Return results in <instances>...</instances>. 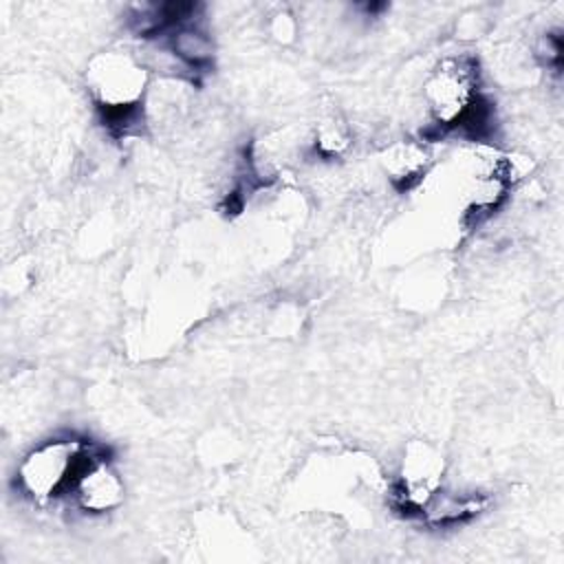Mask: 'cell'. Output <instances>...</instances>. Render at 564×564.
Returning a JSON list of instances; mask_svg holds the SVG:
<instances>
[{
    "instance_id": "6",
    "label": "cell",
    "mask_w": 564,
    "mask_h": 564,
    "mask_svg": "<svg viewBox=\"0 0 564 564\" xmlns=\"http://www.w3.org/2000/svg\"><path fill=\"white\" fill-rule=\"evenodd\" d=\"M172 53L192 68H203L212 59V42L209 37L189 22H183L172 33Z\"/></svg>"
},
{
    "instance_id": "5",
    "label": "cell",
    "mask_w": 564,
    "mask_h": 564,
    "mask_svg": "<svg viewBox=\"0 0 564 564\" xmlns=\"http://www.w3.org/2000/svg\"><path fill=\"white\" fill-rule=\"evenodd\" d=\"M70 494L84 511L106 513L121 505L123 482L110 460L90 449L70 487Z\"/></svg>"
},
{
    "instance_id": "8",
    "label": "cell",
    "mask_w": 564,
    "mask_h": 564,
    "mask_svg": "<svg viewBox=\"0 0 564 564\" xmlns=\"http://www.w3.org/2000/svg\"><path fill=\"white\" fill-rule=\"evenodd\" d=\"M317 145L324 154H337L344 145H346V137L341 134L339 126L335 123H326L319 128V134H317Z\"/></svg>"
},
{
    "instance_id": "2",
    "label": "cell",
    "mask_w": 564,
    "mask_h": 564,
    "mask_svg": "<svg viewBox=\"0 0 564 564\" xmlns=\"http://www.w3.org/2000/svg\"><path fill=\"white\" fill-rule=\"evenodd\" d=\"M425 101L438 128L485 121V112H480L478 73L469 57H449L441 62L425 82Z\"/></svg>"
},
{
    "instance_id": "7",
    "label": "cell",
    "mask_w": 564,
    "mask_h": 564,
    "mask_svg": "<svg viewBox=\"0 0 564 564\" xmlns=\"http://www.w3.org/2000/svg\"><path fill=\"white\" fill-rule=\"evenodd\" d=\"M425 163H427V154L416 143H399L386 156L388 172L392 174L394 181H401V183H410L419 178V174L425 172Z\"/></svg>"
},
{
    "instance_id": "1",
    "label": "cell",
    "mask_w": 564,
    "mask_h": 564,
    "mask_svg": "<svg viewBox=\"0 0 564 564\" xmlns=\"http://www.w3.org/2000/svg\"><path fill=\"white\" fill-rule=\"evenodd\" d=\"M90 447L75 436H55L33 447L18 467L20 489L35 502H48L70 487Z\"/></svg>"
},
{
    "instance_id": "3",
    "label": "cell",
    "mask_w": 564,
    "mask_h": 564,
    "mask_svg": "<svg viewBox=\"0 0 564 564\" xmlns=\"http://www.w3.org/2000/svg\"><path fill=\"white\" fill-rule=\"evenodd\" d=\"M86 86L95 104L106 110V117L119 121L141 106L148 88V70L130 53L106 51L90 59Z\"/></svg>"
},
{
    "instance_id": "4",
    "label": "cell",
    "mask_w": 564,
    "mask_h": 564,
    "mask_svg": "<svg viewBox=\"0 0 564 564\" xmlns=\"http://www.w3.org/2000/svg\"><path fill=\"white\" fill-rule=\"evenodd\" d=\"M443 480V458L425 443H412L399 471V498L403 507L425 511L438 496Z\"/></svg>"
}]
</instances>
